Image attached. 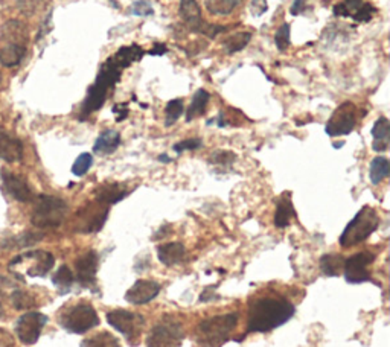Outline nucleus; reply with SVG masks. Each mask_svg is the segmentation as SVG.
Instances as JSON below:
<instances>
[{
    "mask_svg": "<svg viewBox=\"0 0 390 347\" xmlns=\"http://www.w3.org/2000/svg\"><path fill=\"white\" fill-rule=\"evenodd\" d=\"M69 206L64 200L54 195H40L31 215V223L38 228H55L68 216Z\"/></svg>",
    "mask_w": 390,
    "mask_h": 347,
    "instance_id": "5",
    "label": "nucleus"
},
{
    "mask_svg": "<svg viewBox=\"0 0 390 347\" xmlns=\"http://www.w3.org/2000/svg\"><path fill=\"white\" fill-rule=\"evenodd\" d=\"M168 52V47L165 46L163 43H160V45H154L153 46V49L151 50H148V55H153V57H157V55H165Z\"/></svg>",
    "mask_w": 390,
    "mask_h": 347,
    "instance_id": "46",
    "label": "nucleus"
},
{
    "mask_svg": "<svg viewBox=\"0 0 390 347\" xmlns=\"http://www.w3.org/2000/svg\"><path fill=\"white\" fill-rule=\"evenodd\" d=\"M241 3L243 0H204L207 13L218 17L232 14Z\"/></svg>",
    "mask_w": 390,
    "mask_h": 347,
    "instance_id": "27",
    "label": "nucleus"
},
{
    "mask_svg": "<svg viewBox=\"0 0 390 347\" xmlns=\"http://www.w3.org/2000/svg\"><path fill=\"white\" fill-rule=\"evenodd\" d=\"M45 2L46 0H15L20 13L28 17L37 14V11L45 5Z\"/></svg>",
    "mask_w": 390,
    "mask_h": 347,
    "instance_id": "39",
    "label": "nucleus"
},
{
    "mask_svg": "<svg viewBox=\"0 0 390 347\" xmlns=\"http://www.w3.org/2000/svg\"><path fill=\"white\" fill-rule=\"evenodd\" d=\"M269 3L267 0H252L250 2V11L255 17H261L262 14L267 13Z\"/></svg>",
    "mask_w": 390,
    "mask_h": 347,
    "instance_id": "42",
    "label": "nucleus"
},
{
    "mask_svg": "<svg viewBox=\"0 0 390 347\" xmlns=\"http://www.w3.org/2000/svg\"><path fill=\"white\" fill-rule=\"evenodd\" d=\"M179 14L189 31L203 36V31L207 23H204L203 20L200 5H198L197 0H180Z\"/></svg>",
    "mask_w": 390,
    "mask_h": 347,
    "instance_id": "15",
    "label": "nucleus"
},
{
    "mask_svg": "<svg viewBox=\"0 0 390 347\" xmlns=\"http://www.w3.org/2000/svg\"><path fill=\"white\" fill-rule=\"evenodd\" d=\"M159 160H160V162H165V163H168V162H171V158H170L168 156H165V154H162V156H159Z\"/></svg>",
    "mask_w": 390,
    "mask_h": 347,
    "instance_id": "47",
    "label": "nucleus"
},
{
    "mask_svg": "<svg viewBox=\"0 0 390 347\" xmlns=\"http://www.w3.org/2000/svg\"><path fill=\"white\" fill-rule=\"evenodd\" d=\"M145 54H147L145 50L139 45H130V46H123L119 50H116L110 58L114 61L116 66H119L122 71H126L131 64L139 63L140 60H142Z\"/></svg>",
    "mask_w": 390,
    "mask_h": 347,
    "instance_id": "22",
    "label": "nucleus"
},
{
    "mask_svg": "<svg viewBox=\"0 0 390 347\" xmlns=\"http://www.w3.org/2000/svg\"><path fill=\"white\" fill-rule=\"evenodd\" d=\"M15 288H17V285H15V282H13L11 279H8L6 276H0V293L6 290H15Z\"/></svg>",
    "mask_w": 390,
    "mask_h": 347,
    "instance_id": "44",
    "label": "nucleus"
},
{
    "mask_svg": "<svg viewBox=\"0 0 390 347\" xmlns=\"http://www.w3.org/2000/svg\"><path fill=\"white\" fill-rule=\"evenodd\" d=\"M160 293V285L153 281H140L135 282L130 290L126 293V300L131 304H147L157 297V294Z\"/></svg>",
    "mask_w": 390,
    "mask_h": 347,
    "instance_id": "16",
    "label": "nucleus"
},
{
    "mask_svg": "<svg viewBox=\"0 0 390 347\" xmlns=\"http://www.w3.org/2000/svg\"><path fill=\"white\" fill-rule=\"evenodd\" d=\"M23 158L22 142L10 133L0 131V160L8 163H17Z\"/></svg>",
    "mask_w": 390,
    "mask_h": 347,
    "instance_id": "19",
    "label": "nucleus"
},
{
    "mask_svg": "<svg viewBox=\"0 0 390 347\" xmlns=\"http://www.w3.org/2000/svg\"><path fill=\"white\" fill-rule=\"evenodd\" d=\"M109 216V206L96 201V205H87L81 212H78V232L82 233H93L99 232L107 221Z\"/></svg>",
    "mask_w": 390,
    "mask_h": 347,
    "instance_id": "13",
    "label": "nucleus"
},
{
    "mask_svg": "<svg viewBox=\"0 0 390 347\" xmlns=\"http://www.w3.org/2000/svg\"><path fill=\"white\" fill-rule=\"evenodd\" d=\"M185 338V331L180 321L172 317H163L153 327V331L147 337L148 347H180L181 340Z\"/></svg>",
    "mask_w": 390,
    "mask_h": 347,
    "instance_id": "9",
    "label": "nucleus"
},
{
    "mask_svg": "<svg viewBox=\"0 0 390 347\" xmlns=\"http://www.w3.org/2000/svg\"><path fill=\"white\" fill-rule=\"evenodd\" d=\"M296 216V212L293 207V201L290 198V193L282 195L278 201L276 214H275V226L278 228H285L292 223V218Z\"/></svg>",
    "mask_w": 390,
    "mask_h": 347,
    "instance_id": "25",
    "label": "nucleus"
},
{
    "mask_svg": "<svg viewBox=\"0 0 390 347\" xmlns=\"http://www.w3.org/2000/svg\"><path fill=\"white\" fill-rule=\"evenodd\" d=\"M237 156L232 151H215L209 157V163L220 166V168H229L234 165Z\"/></svg>",
    "mask_w": 390,
    "mask_h": 347,
    "instance_id": "37",
    "label": "nucleus"
},
{
    "mask_svg": "<svg viewBox=\"0 0 390 347\" xmlns=\"http://www.w3.org/2000/svg\"><path fill=\"white\" fill-rule=\"evenodd\" d=\"M364 0H343L334 6V15L336 17H351L354 20L359 13L361 11V8L364 6Z\"/></svg>",
    "mask_w": 390,
    "mask_h": 347,
    "instance_id": "31",
    "label": "nucleus"
},
{
    "mask_svg": "<svg viewBox=\"0 0 390 347\" xmlns=\"http://www.w3.org/2000/svg\"><path fill=\"white\" fill-rule=\"evenodd\" d=\"M238 312H232V314H224L203 320L202 323L198 325V337H200L202 344L206 347H220L224 341H227L230 332L234 331L238 325Z\"/></svg>",
    "mask_w": 390,
    "mask_h": 347,
    "instance_id": "6",
    "label": "nucleus"
},
{
    "mask_svg": "<svg viewBox=\"0 0 390 347\" xmlns=\"http://www.w3.org/2000/svg\"><path fill=\"white\" fill-rule=\"evenodd\" d=\"M345 260L340 255H325L320 259V268L327 276H340L342 274Z\"/></svg>",
    "mask_w": 390,
    "mask_h": 347,
    "instance_id": "32",
    "label": "nucleus"
},
{
    "mask_svg": "<svg viewBox=\"0 0 390 347\" xmlns=\"http://www.w3.org/2000/svg\"><path fill=\"white\" fill-rule=\"evenodd\" d=\"M58 321H60V326L68 332L81 335L96 327L99 325V317L92 304L81 302L66 308L60 314Z\"/></svg>",
    "mask_w": 390,
    "mask_h": 347,
    "instance_id": "7",
    "label": "nucleus"
},
{
    "mask_svg": "<svg viewBox=\"0 0 390 347\" xmlns=\"http://www.w3.org/2000/svg\"><path fill=\"white\" fill-rule=\"evenodd\" d=\"M3 317H5V312H3L2 304H0V318H3Z\"/></svg>",
    "mask_w": 390,
    "mask_h": 347,
    "instance_id": "48",
    "label": "nucleus"
},
{
    "mask_svg": "<svg viewBox=\"0 0 390 347\" xmlns=\"http://www.w3.org/2000/svg\"><path fill=\"white\" fill-rule=\"evenodd\" d=\"M73 282H75V276L68 265H61L57 270V273L52 277V283L58 288V291L61 294L69 293L72 290Z\"/></svg>",
    "mask_w": 390,
    "mask_h": 347,
    "instance_id": "30",
    "label": "nucleus"
},
{
    "mask_svg": "<svg viewBox=\"0 0 390 347\" xmlns=\"http://www.w3.org/2000/svg\"><path fill=\"white\" fill-rule=\"evenodd\" d=\"M28 50V29L19 20L6 22L0 31V64L15 67Z\"/></svg>",
    "mask_w": 390,
    "mask_h": 347,
    "instance_id": "3",
    "label": "nucleus"
},
{
    "mask_svg": "<svg viewBox=\"0 0 390 347\" xmlns=\"http://www.w3.org/2000/svg\"><path fill=\"white\" fill-rule=\"evenodd\" d=\"M107 321L116 331L121 332L130 344L139 343V338L145 327V318L127 309H113L107 312Z\"/></svg>",
    "mask_w": 390,
    "mask_h": 347,
    "instance_id": "8",
    "label": "nucleus"
},
{
    "mask_svg": "<svg viewBox=\"0 0 390 347\" xmlns=\"http://www.w3.org/2000/svg\"><path fill=\"white\" fill-rule=\"evenodd\" d=\"M47 323V317L41 314L38 311H31L23 314L17 321H15V334H17L19 340L27 344H36L41 335V331Z\"/></svg>",
    "mask_w": 390,
    "mask_h": 347,
    "instance_id": "10",
    "label": "nucleus"
},
{
    "mask_svg": "<svg viewBox=\"0 0 390 347\" xmlns=\"http://www.w3.org/2000/svg\"><path fill=\"white\" fill-rule=\"evenodd\" d=\"M2 182L5 191L10 195L20 202H29L32 200V189L28 182L22 175L13 174L10 171L2 172Z\"/></svg>",
    "mask_w": 390,
    "mask_h": 347,
    "instance_id": "17",
    "label": "nucleus"
},
{
    "mask_svg": "<svg viewBox=\"0 0 390 347\" xmlns=\"http://www.w3.org/2000/svg\"><path fill=\"white\" fill-rule=\"evenodd\" d=\"M0 82H2V72H0Z\"/></svg>",
    "mask_w": 390,
    "mask_h": 347,
    "instance_id": "49",
    "label": "nucleus"
},
{
    "mask_svg": "<svg viewBox=\"0 0 390 347\" xmlns=\"http://www.w3.org/2000/svg\"><path fill=\"white\" fill-rule=\"evenodd\" d=\"M380 226V216L377 210L370 206H364L359 210L352 221L345 227V230L340 236V245L343 249H351L354 245H359L366 241L369 236L377 230Z\"/></svg>",
    "mask_w": 390,
    "mask_h": 347,
    "instance_id": "4",
    "label": "nucleus"
},
{
    "mask_svg": "<svg viewBox=\"0 0 390 347\" xmlns=\"http://www.w3.org/2000/svg\"><path fill=\"white\" fill-rule=\"evenodd\" d=\"M130 14L137 15V17H147V15H153L154 14V8L153 5L148 2V0H137L131 5L130 8Z\"/></svg>",
    "mask_w": 390,
    "mask_h": 347,
    "instance_id": "40",
    "label": "nucleus"
},
{
    "mask_svg": "<svg viewBox=\"0 0 390 347\" xmlns=\"http://www.w3.org/2000/svg\"><path fill=\"white\" fill-rule=\"evenodd\" d=\"M306 10V5H305V0H294L293 5H292V13L293 15H299L301 13H303Z\"/></svg>",
    "mask_w": 390,
    "mask_h": 347,
    "instance_id": "45",
    "label": "nucleus"
},
{
    "mask_svg": "<svg viewBox=\"0 0 390 347\" xmlns=\"http://www.w3.org/2000/svg\"><path fill=\"white\" fill-rule=\"evenodd\" d=\"M250 40H252V32H237L234 36H229L223 41V47L229 55H234L246 49V46L250 43Z\"/></svg>",
    "mask_w": 390,
    "mask_h": 347,
    "instance_id": "28",
    "label": "nucleus"
},
{
    "mask_svg": "<svg viewBox=\"0 0 390 347\" xmlns=\"http://www.w3.org/2000/svg\"><path fill=\"white\" fill-rule=\"evenodd\" d=\"M121 145V134L114 130H107L98 136L93 152L98 156H109L119 148Z\"/></svg>",
    "mask_w": 390,
    "mask_h": 347,
    "instance_id": "23",
    "label": "nucleus"
},
{
    "mask_svg": "<svg viewBox=\"0 0 390 347\" xmlns=\"http://www.w3.org/2000/svg\"><path fill=\"white\" fill-rule=\"evenodd\" d=\"M98 264L99 256L95 250H89L77 259V262H75V270H77V277L81 285H95Z\"/></svg>",
    "mask_w": 390,
    "mask_h": 347,
    "instance_id": "14",
    "label": "nucleus"
},
{
    "mask_svg": "<svg viewBox=\"0 0 390 347\" xmlns=\"http://www.w3.org/2000/svg\"><path fill=\"white\" fill-rule=\"evenodd\" d=\"M185 112V105H183V99H172L170 101V103L167 104V107H165V125L167 126H171L176 124L181 115H183Z\"/></svg>",
    "mask_w": 390,
    "mask_h": 347,
    "instance_id": "34",
    "label": "nucleus"
},
{
    "mask_svg": "<svg viewBox=\"0 0 390 347\" xmlns=\"http://www.w3.org/2000/svg\"><path fill=\"white\" fill-rule=\"evenodd\" d=\"M122 72L123 71L119 66L114 64L112 58H107V61L98 72L95 82L87 90V96L81 105V119L103 108L107 101V95L119 82Z\"/></svg>",
    "mask_w": 390,
    "mask_h": 347,
    "instance_id": "2",
    "label": "nucleus"
},
{
    "mask_svg": "<svg viewBox=\"0 0 390 347\" xmlns=\"http://www.w3.org/2000/svg\"><path fill=\"white\" fill-rule=\"evenodd\" d=\"M127 195L128 189L122 183H105L96 189V201L103 202L105 206L116 205Z\"/></svg>",
    "mask_w": 390,
    "mask_h": 347,
    "instance_id": "21",
    "label": "nucleus"
},
{
    "mask_svg": "<svg viewBox=\"0 0 390 347\" xmlns=\"http://www.w3.org/2000/svg\"><path fill=\"white\" fill-rule=\"evenodd\" d=\"M294 316V304L284 297L255 299L248 308V332H270Z\"/></svg>",
    "mask_w": 390,
    "mask_h": 347,
    "instance_id": "1",
    "label": "nucleus"
},
{
    "mask_svg": "<svg viewBox=\"0 0 390 347\" xmlns=\"http://www.w3.org/2000/svg\"><path fill=\"white\" fill-rule=\"evenodd\" d=\"M390 174V163L389 160L383 156L375 157L370 162V169H369V177L372 184H380L383 180H386Z\"/></svg>",
    "mask_w": 390,
    "mask_h": 347,
    "instance_id": "29",
    "label": "nucleus"
},
{
    "mask_svg": "<svg viewBox=\"0 0 390 347\" xmlns=\"http://www.w3.org/2000/svg\"><path fill=\"white\" fill-rule=\"evenodd\" d=\"M157 258L163 265L174 267L179 265L186 258V249L181 242H168L157 247Z\"/></svg>",
    "mask_w": 390,
    "mask_h": 347,
    "instance_id": "20",
    "label": "nucleus"
},
{
    "mask_svg": "<svg viewBox=\"0 0 390 347\" xmlns=\"http://www.w3.org/2000/svg\"><path fill=\"white\" fill-rule=\"evenodd\" d=\"M23 256L32 262V265H29L27 270V274L31 277H45L55 265V258L49 251L34 250L23 253Z\"/></svg>",
    "mask_w": 390,
    "mask_h": 347,
    "instance_id": "18",
    "label": "nucleus"
},
{
    "mask_svg": "<svg viewBox=\"0 0 390 347\" xmlns=\"http://www.w3.org/2000/svg\"><path fill=\"white\" fill-rule=\"evenodd\" d=\"M202 145H203V142L200 139H188V140H181V142L176 143V145H174V151L181 154L183 151H194V149L202 148Z\"/></svg>",
    "mask_w": 390,
    "mask_h": 347,
    "instance_id": "41",
    "label": "nucleus"
},
{
    "mask_svg": "<svg viewBox=\"0 0 390 347\" xmlns=\"http://www.w3.org/2000/svg\"><path fill=\"white\" fill-rule=\"evenodd\" d=\"M92 165H93L92 154H90V152H82V154H80L72 165V174L75 177L86 175L89 172V169L92 168Z\"/></svg>",
    "mask_w": 390,
    "mask_h": 347,
    "instance_id": "36",
    "label": "nucleus"
},
{
    "mask_svg": "<svg viewBox=\"0 0 390 347\" xmlns=\"http://www.w3.org/2000/svg\"><path fill=\"white\" fill-rule=\"evenodd\" d=\"M372 138L373 143L372 148L377 152H384L389 148V139H390V124L389 119L384 116H381L377 119V122L373 124L372 128Z\"/></svg>",
    "mask_w": 390,
    "mask_h": 347,
    "instance_id": "24",
    "label": "nucleus"
},
{
    "mask_svg": "<svg viewBox=\"0 0 390 347\" xmlns=\"http://www.w3.org/2000/svg\"><path fill=\"white\" fill-rule=\"evenodd\" d=\"M375 260V255L370 251H361L345 260L343 276L350 283H363L370 281L369 268Z\"/></svg>",
    "mask_w": 390,
    "mask_h": 347,
    "instance_id": "12",
    "label": "nucleus"
},
{
    "mask_svg": "<svg viewBox=\"0 0 390 347\" xmlns=\"http://www.w3.org/2000/svg\"><path fill=\"white\" fill-rule=\"evenodd\" d=\"M275 43L279 50H287L292 43V28L288 23H284L275 34Z\"/></svg>",
    "mask_w": 390,
    "mask_h": 347,
    "instance_id": "38",
    "label": "nucleus"
},
{
    "mask_svg": "<svg viewBox=\"0 0 390 347\" xmlns=\"http://www.w3.org/2000/svg\"><path fill=\"white\" fill-rule=\"evenodd\" d=\"M355 124H357L355 105L347 101V103L338 105L333 116L329 117L325 131L331 138L346 136V134H350L355 128Z\"/></svg>",
    "mask_w": 390,
    "mask_h": 347,
    "instance_id": "11",
    "label": "nucleus"
},
{
    "mask_svg": "<svg viewBox=\"0 0 390 347\" xmlns=\"http://www.w3.org/2000/svg\"><path fill=\"white\" fill-rule=\"evenodd\" d=\"M209 99H211L209 93H207L204 89H198L194 93L193 103H190L189 108L186 110V121L190 122L193 119H195V117L204 115L207 103H209Z\"/></svg>",
    "mask_w": 390,
    "mask_h": 347,
    "instance_id": "26",
    "label": "nucleus"
},
{
    "mask_svg": "<svg viewBox=\"0 0 390 347\" xmlns=\"http://www.w3.org/2000/svg\"><path fill=\"white\" fill-rule=\"evenodd\" d=\"M82 347H121V341L110 332H99L82 341Z\"/></svg>",
    "mask_w": 390,
    "mask_h": 347,
    "instance_id": "33",
    "label": "nucleus"
},
{
    "mask_svg": "<svg viewBox=\"0 0 390 347\" xmlns=\"http://www.w3.org/2000/svg\"><path fill=\"white\" fill-rule=\"evenodd\" d=\"M11 302H13V307L15 309H19V311L31 309V308L36 307L34 297H32L29 293L23 291V290H19V288H15V290H13V293H11Z\"/></svg>",
    "mask_w": 390,
    "mask_h": 347,
    "instance_id": "35",
    "label": "nucleus"
},
{
    "mask_svg": "<svg viewBox=\"0 0 390 347\" xmlns=\"http://www.w3.org/2000/svg\"><path fill=\"white\" fill-rule=\"evenodd\" d=\"M113 113L116 115V121L118 122H122L126 117L128 116V108H127V104H119V105H114L113 107Z\"/></svg>",
    "mask_w": 390,
    "mask_h": 347,
    "instance_id": "43",
    "label": "nucleus"
}]
</instances>
